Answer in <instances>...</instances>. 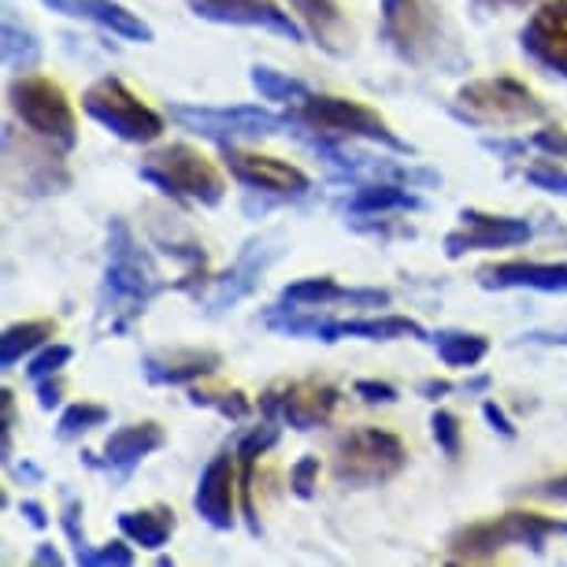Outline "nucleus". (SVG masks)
Segmentation results:
<instances>
[{"label": "nucleus", "mask_w": 567, "mask_h": 567, "mask_svg": "<svg viewBox=\"0 0 567 567\" xmlns=\"http://www.w3.org/2000/svg\"><path fill=\"white\" fill-rule=\"evenodd\" d=\"M167 290L145 245H137L134 230L123 219L109 223V264H104L101 308L112 319V334L131 330V323Z\"/></svg>", "instance_id": "f257e3e1"}, {"label": "nucleus", "mask_w": 567, "mask_h": 567, "mask_svg": "<svg viewBox=\"0 0 567 567\" xmlns=\"http://www.w3.org/2000/svg\"><path fill=\"white\" fill-rule=\"evenodd\" d=\"M549 538H567V519L542 516V512H505L497 519H478L460 527L449 538V556L460 564H483L512 545H527L530 553H545Z\"/></svg>", "instance_id": "f03ea898"}, {"label": "nucleus", "mask_w": 567, "mask_h": 567, "mask_svg": "<svg viewBox=\"0 0 567 567\" xmlns=\"http://www.w3.org/2000/svg\"><path fill=\"white\" fill-rule=\"evenodd\" d=\"M293 131L327 134V137H349V142H371L398 156H412V145L401 142L390 131V123L379 112L349 97H330V93H308L305 101L290 104Z\"/></svg>", "instance_id": "7ed1b4c3"}, {"label": "nucleus", "mask_w": 567, "mask_h": 567, "mask_svg": "<svg viewBox=\"0 0 567 567\" xmlns=\"http://www.w3.org/2000/svg\"><path fill=\"white\" fill-rule=\"evenodd\" d=\"M267 327L278 334L290 338H316V341H431L423 323H415L409 316H371V319H323L312 316V308H297L290 305H275L267 308Z\"/></svg>", "instance_id": "20e7f679"}, {"label": "nucleus", "mask_w": 567, "mask_h": 567, "mask_svg": "<svg viewBox=\"0 0 567 567\" xmlns=\"http://www.w3.org/2000/svg\"><path fill=\"white\" fill-rule=\"evenodd\" d=\"M148 186H156L159 194L189 200L200 208H216L227 197V178L212 164L205 153H197L194 145H164L156 153H148L137 167Z\"/></svg>", "instance_id": "39448f33"}, {"label": "nucleus", "mask_w": 567, "mask_h": 567, "mask_svg": "<svg viewBox=\"0 0 567 567\" xmlns=\"http://www.w3.org/2000/svg\"><path fill=\"white\" fill-rule=\"evenodd\" d=\"M409 464V449L398 434L379 431V426H357L334 442L330 475L349 489H368L398 478Z\"/></svg>", "instance_id": "423d86ee"}, {"label": "nucleus", "mask_w": 567, "mask_h": 567, "mask_svg": "<svg viewBox=\"0 0 567 567\" xmlns=\"http://www.w3.org/2000/svg\"><path fill=\"white\" fill-rule=\"evenodd\" d=\"M382 41L412 68L445 63L453 41L431 0H382Z\"/></svg>", "instance_id": "0eeeda50"}, {"label": "nucleus", "mask_w": 567, "mask_h": 567, "mask_svg": "<svg viewBox=\"0 0 567 567\" xmlns=\"http://www.w3.org/2000/svg\"><path fill=\"white\" fill-rule=\"evenodd\" d=\"M167 112L182 131L200 134L216 145H238V142H256V137L293 134L290 112L278 115V112L260 109V104H230V109H208V104H171Z\"/></svg>", "instance_id": "6e6552de"}, {"label": "nucleus", "mask_w": 567, "mask_h": 567, "mask_svg": "<svg viewBox=\"0 0 567 567\" xmlns=\"http://www.w3.org/2000/svg\"><path fill=\"white\" fill-rule=\"evenodd\" d=\"M8 109L19 115V123L30 134H38L41 142H52L63 153H71L79 145V120L68 101V93L60 90L52 79L41 74H23V79L8 82Z\"/></svg>", "instance_id": "1a4fd4ad"}, {"label": "nucleus", "mask_w": 567, "mask_h": 567, "mask_svg": "<svg viewBox=\"0 0 567 567\" xmlns=\"http://www.w3.org/2000/svg\"><path fill=\"white\" fill-rule=\"evenodd\" d=\"M456 115L475 126H523L538 123L549 115L545 101L534 97L519 79L497 74V79H475L460 85L456 93Z\"/></svg>", "instance_id": "9d476101"}, {"label": "nucleus", "mask_w": 567, "mask_h": 567, "mask_svg": "<svg viewBox=\"0 0 567 567\" xmlns=\"http://www.w3.org/2000/svg\"><path fill=\"white\" fill-rule=\"evenodd\" d=\"M82 112L126 145H148L164 134V115L153 112L123 79H97L82 93Z\"/></svg>", "instance_id": "9b49d317"}, {"label": "nucleus", "mask_w": 567, "mask_h": 567, "mask_svg": "<svg viewBox=\"0 0 567 567\" xmlns=\"http://www.w3.org/2000/svg\"><path fill=\"white\" fill-rule=\"evenodd\" d=\"M338 401H341V390L330 386V382H316V379L278 382V386L264 390L260 412L267 420H282L286 426H293V431L308 434V431H316V426L330 423Z\"/></svg>", "instance_id": "f8f14e48"}, {"label": "nucleus", "mask_w": 567, "mask_h": 567, "mask_svg": "<svg viewBox=\"0 0 567 567\" xmlns=\"http://www.w3.org/2000/svg\"><path fill=\"white\" fill-rule=\"evenodd\" d=\"M282 252H286V241H282V234H275V230L260 234V238H252V241H245L238 260H234L219 278H212V293L205 297V312L219 316V312H227V308H234L238 301H245V297L260 286V275Z\"/></svg>", "instance_id": "ddd939ff"}, {"label": "nucleus", "mask_w": 567, "mask_h": 567, "mask_svg": "<svg viewBox=\"0 0 567 567\" xmlns=\"http://www.w3.org/2000/svg\"><path fill=\"white\" fill-rule=\"evenodd\" d=\"M534 238V223L519 216H489V212L464 208L460 212V227L445 234V256L460 260L467 252H494L512 249Z\"/></svg>", "instance_id": "4468645a"}, {"label": "nucleus", "mask_w": 567, "mask_h": 567, "mask_svg": "<svg viewBox=\"0 0 567 567\" xmlns=\"http://www.w3.org/2000/svg\"><path fill=\"white\" fill-rule=\"evenodd\" d=\"M223 148V164L241 186L256 189V194H275V197H305L312 189V178L301 167L286 164L278 156L249 153L241 145H219Z\"/></svg>", "instance_id": "2eb2a0df"}, {"label": "nucleus", "mask_w": 567, "mask_h": 567, "mask_svg": "<svg viewBox=\"0 0 567 567\" xmlns=\"http://www.w3.org/2000/svg\"><path fill=\"white\" fill-rule=\"evenodd\" d=\"M189 12L223 27L267 30V34L297 41V45L305 41V27L290 12H282V4H275V0H189Z\"/></svg>", "instance_id": "dca6fc26"}, {"label": "nucleus", "mask_w": 567, "mask_h": 567, "mask_svg": "<svg viewBox=\"0 0 567 567\" xmlns=\"http://www.w3.org/2000/svg\"><path fill=\"white\" fill-rule=\"evenodd\" d=\"M519 49L542 71L567 79V0H542L519 30Z\"/></svg>", "instance_id": "f3484780"}, {"label": "nucleus", "mask_w": 567, "mask_h": 567, "mask_svg": "<svg viewBox=\"0 0 567 567\" xmlns=\"http://www.w3.org/2000/svg\"><path fill=\"white\" fill-rule=\"evenodd\" d=\"M234 497H238V456L219 453L200 471L194 508L212 530H234Z\"/></svg>", "instance_id": "a211bd4d"}, {"label": "nucleus", "mask_w": 567, "mask_h": 567, "mask_svg": "<svg viewBox=\"0 0 567 567\" xmlns=\"http://www.w3.org/2000/svg\"><path fill=\"white\" fill-rule=\"evenodd\" d=\"M164 442H167V434L159 423H131V426H120V431L109 434V442L101 449V460L93 453H82V456L90 467L112 471L115 478H126L145 456H153L156 449H164Z\"/></svg>", "instance_id": "6ab92c4d"}, {"label": "nucleus", "mask_w": 567, "mask_h": 567, "mask_svg": "<svg viewBox=\"0 0 567 567\" xmlns=\"http://www.w3.org/2000/svg\"><path fill=\"white\" fill-rule=\"evenodd\" d=\"M41 4L60 16H68V19H82V23L109 30V34L123 38V41H137V45L156 41L153 27H148L137 12H131L126 4H120V0H41Z\"/></svg>", "instance_id": "aec40b11"}, {"label": "nucleus", "mask_w": 567, "mask_h": 567, "mask_svg": "<svg viewBox=\"0 0 567 567\" xmlns=\"http://www.w3.org/2000/svg\"><path fill=\"white\" fill-rule=\"evenodd\" d=\"M286 305L297 308H330V305H349V308H390L386 290H368V286H341L330 275L297 278L282 290Z\"/></svg>", "instance_id": "412c9836"}, {"label": "nucleus", "mask_w": 567, "mask_h": 567, "mask_svg": "<svg viewBox=\"0 0 567 567\" xmlns=\"http://www.w3.org/2000/svg\"><path fill=\"white\" fill-rule=\"evenodd\" d=\"M478 286L486 290H538V293H567V264H538V260H501L478 267Z\"/></svg>", "instance_id": "4be33fe9"}, {"label": "nucleus", "mask_w": 567, "mask_h": 567, "mask_svg": "<svg viewBox=\"0 0 567 567\" xmlns=\"http://www.w3.org/2000/svg\"><path fill=\"white\" fill-rule=\"evenodd\" d=\"M142 368L153 386H194L197 379H208L223 368V357L212 349H167L148 352Z\"/></svg>", "instance_id": "5701e85b"}, {"label": "nucleus", "mask_w": 567, "mask_h": 567, "mask_svg": "<svg viewBox=\"0 0 567 567\" xmlns=\"http://www.w3.org/2000/svg\"><path fill=\"white\" fill-rule=\"evenodd\" d=\"M293 8L301 27L312 34V41L330 56H346L352 49V27L338 0H286Z\"/></svg>", "instance_id": "b1692460"}, {"label": "nucleus", "mask_w": 567, "mask_h": 567, "mask_svg": "<svg viewBox=\"0 0 567 567\" xmlns=\"http://www.w3.org/2000/svg\"><path fill=\"white\" fill-rule=\"evenodd\" d=\"M278 442V423L275 420H264L260 426H252V431H245L238 437V449H234V456H238V494H241V512L245 519H249V530L260 534V523H256V505H252V483H256V464H260V456L267 449H275Z\"/></svg>", "instance_id": "393cba45"}, {"label": "nucleus", "mask_w": 567, "mask_h": 567, "mask_svg": "<svg viewBox=\"0 0 567 567\" xmlns=\"http://www.w3.org/2000/svg\"><path fill=\"white\" fill-rule=\"evenodd\" d=\"M423 200L412 194L404 182H363L349 197L352 216H382V212H415Z\"/></svg>", "instance_id": "a878e982"}, {"label": "nucleus", "mask_w": 567, "mask_h": 567, "mask_svg": "<svg viewBox=\"0 0 567 567\" xmlns=\"http://www.w3.org/2000/svg\"><path fill=\"white\" fill-rule=\"evenodd\" d=\"M120 530L126 542L142 545V549H164L171 542V534H175V512L164 505L120 512Z\"/></svg>", "instance_id": "bb28decb"}, {"label": "nucleus", "mask_w": 567, "mask_h": 567, "mask_svg": "<svg viewBox=\"0 0 567 567\" xmlns=\"http://www.w3.org/2000/svg\"><path fill=\"white\" fill-rule=\"evenodd\" d=\"M56 334L52 319H27V323H12L0 338V368H16L19 360L30 357L34 349H41L45 341Z\"/></svg>", "instance_id": "cd10ccee"}, {"label": "nucleus", "mask_w": 567, "mask_h": 567, "mask_svg": "<svg viewBox=\"0 0 567 567\" xmlns=\"http://www.w3.org/2000/svg\"><path fill=\"white\" fill-rule=\"evenodd\" d=\"M431 341L445 368H478L489 352V341L483 334H467V330H437Z\"/></svg>", "instance_id": "c85d7f7f"}, {"label": "nucleus", "mask_w": 567, "mask_h": 567, "mask_svg": "<svg viewBox=\"0 0 567 567\" xmlns=\"http://www.w3.org/2000/svg\"><path fill=\"white\" fill-rule=\"evenodd\" d=\"M41 60V41L30 27H23L12 16V8H4V68L8 71H30Z\"/></svg>", "instance_id": "c756f323"}, {"label": "nucleus", "mask_w": 567, "mask_h": 567, "mask_svg": "<svg viewBox=\"0 0 567 567\" xmlns=\"http://www.w3.org/2000/svg\"><path fill=\"white\" fill-rule=\"evenodd\" d=\"M249 82H252V90L260 93L264 101H275V104H297V101H305L308 93H312L301 79H293V74H282V71H275V68H264V63H256L252 74H249Z\"/></svg>", "instance_id": "7c9ffc66"}, {"label": "nucleus", "mask_w": 567, "mask_h": 567, "mask_svg": "<svg viewBox=\"0 0 567 567\" xmlns=\"http://www.w3.org/2000/svg\"><path fill=\"white\" fill-rule=\"evenodd\" d=\"M189 404H194V409L219 412L223 420H230V423L249 420V412H252V401L245 398L241 390H200L197 382L189 386Z\"/></svg>", "instance_id": "2f4dec72"}, {"label": "nucleus", "mask_w": 567, "mask_h": 567, "mask_svg": "<svg viewBox=\"0 0 567 567\" xmlns=\"http://www.w3.org/2000/svg\"><path fill=\"white\" fill-rule=\"evenodd\" d=\"M104 423H109V409H104V404L74 401V404H68V409L60 412L56 437H60V442H74V437L90 434L93 426H104Z\"/></svg>", "instance_id": "473e14b6"}, {"label": "nucleus", "mask_w": 567, "mask_h": 567, "mask_svg": "<svg viewBox=\"0 0 567 567\" xmlns=\"http://www.w3.org/2000/svg\"><path fill=\"white\" fill-rule=\"evenodd\" d=\"M134 545V542H131ZM126 542H104V545H79L74 549V564L79 567H131L134 549Z\"/></svg>", "instance_id": "72a5a7b5"}, {"label": "nucleus", "mask_w": 567, "mask_h": 567, "mask_svg": "<svg viewBox=\"0 0 567 567\" xmlns=\"http://www.w3.org/2000/svg\"><path fill=\"white\" fill-rule=\"evenodd\" d=\"M431 434H434V442L437 449L449 456V460H456L460 456V449H464V431H460V420L453 412H445V409H437L431 415Z\"/></svg>", "instance_id": "f704fd0d"}, {"label": "nucleus", "mask_w": 567, "mask_h": 567, "mask_svg": "<svg viewBox=\"0 0 567 567\" xmlns=\"http://www.w3.org/2000/svg\"><path fill=\"white\" fill-rule=\"evenodd\" d=\"M71 360H74V349L56 341V346H45L34 360H30L27 374H30V382H41V379H49V374H60Z\"/></svg>", "instance_id": "c9c22d12"}, {"label": "nucleus", "mask_w": 567, "mask_h": 567, "mask_svg": "<svg viewBox=\"0 0 567 567\" xmlns=\"http://www.w3.org/2000/svg\"><path fill=\"white\" fill-rule=\"evenodd\" d=\"M319 486V456H301L290 471V489L301 501H312Z\"/></svg>", "instance_id": "e433bc0d"}, {"label": "nucleus", "mask_w": 567, "mask_h": 567, "mask_svg": "<svg viewBox=\"0 0 567 567\" xmlns=\"http://www.w3.org/2000/svg\"><path fill=\"white\" fill-rule=\"evenodd\" d=\"M523 178H527L530 186L545 189V194L567 197V171H564V167H553V164H534V167L523 171Z\"/></svg>", "instance_id": "4c0bfd02"}, {"label": "nucleus", "mask_w": 567, "mask_h": 567, "mask_svg": "<svg viewBox=\"0 0 567 567\" xmlns=\"http://www.w3.org/2000/svg\"><path fill=\"white\" fill-rule=\"evenodd\" d=\"M530 148H538L545 156H556V159H567V131L564 126H545L530 137Z\"/></svg>", "instance_id": "58836bf2"}, {"label": "nucleus", "mask_w": 567, "mask_h": 567, "mask_svg": "<svg viewBox=\"0 0 567 567\" xmlns=\"http://www.w3.org/2000/svg\"><path fill=\"white\" fill-rule=\"evenodd\" d=\"M357 398H363L368 404H393L401 398L398 386H390V382H374V379H360L357 386H352Z\"/></svg>", "instance_id": "ea45409f"}, {"label": "nucleus", "mask_w": 567, "mask_h": 567, "mask_svg": "<svg viewBox=\"0 0 567 567\" xmlns=\"http://www.w3.org/2000/svg\"><path fill=\"white\" fill-rule=\"evenodd\" d=\"M483 415H486V423L494 426V431L501 437H516V426H512V420L505 415V409H497V401H486L483 404Z\"/></svg>", "instance_id": "a19ab883"}, {"label": "nucleus", "mask_w": 567, "mask_h": 567, "mask_svg": "<svg viewBox=\"0 0 567 567\" xmlns=\"http://www.w3.org/2000/svg\"><path fill=\"white\" fill-rule=\"evenodd\" d=\"M34 386H38V404H41V409H56V404H60V379H56V374H49V379H41V382H34Z\"/></svg>", "instance_id": "79ce46f5"}, {"label": "nucleus", "mask_w": 567, "mask_h": 567, "mask_svg": "<svg viewBox=\"0 0 567 567\" xmlns=\"http://www.w3.org/2000/svg\"><path fill=\"white\" fill-rule=\"evenodd\" d=\"M530 494H534V497H545V501H560V505H567V475H556V478H549V483L534 486Z\"/></svg>", "instance_id": "37998d69"}, {"label": "nucleus", "mask_w": 567, "mask_h": 567, "mask_svg": "<svg viewBox=\"0 0 567 567\" xmlns=\"http://www.w3.org/2000/svg\"><path fill=\"white\" fill-rule=\"evenodd\" d=\"M19 512H23V516H27V523H30V527H34V530H45L49 527V512H45V505H41V501H19Z\"/></svg>", "instance_id": "c03bdc74"}, {"label": "nucleus", "mask_w": 567, "mask_h": 567, "mask_svg": "<svg viewBox=\"0 0 567 567\" xmlns=\"http://www.w3.org/2000/svg\"><path fill=\"white\" fill-rule=\"evenodd\" d=\"M4 460L12 456V423H16V401H12V390H4Z\"/></svg>", "instance_id": "a18cd8bd"}, {"label": "nucleus", "mask_w": 567, "mask_h": 567, "mask_svg": "<svg viewBox=\"0 0 567 567\" xmlns=\"http://www.w3.org/2000/svg\"><path fill=\"white\" fill-rule=\"evenodd\" d=\"M456 386L453 382H445V379H426V382H420V393L426 401H442V398H449Z\"/></svg>", "instance_id": "49530a36"}, {"label": "nucleus", "mask_w": 567, "mask_h": 567, "mask_svg": "<svg viewBox=\"0 0 567 567\" xmlns=\"http://www.w3.org/2000/svg\"><path fill=\"white\" fill-rule=\"evenodd\" d=\"M34 564H52V567H56V564H63V560H60V553L52 549V545H38Z\"/></svg>", "instance_id": "de8ad7c7"}, {"label": "nucleus", "mask_w": 567, "mask_h": 567, "mask_svg": "<svg viewBox=\"0 0 567 567\" xmlns=\"http://www.w3.org/2000/svg\"><path fill=\"white\" fill-rule=\"evenodd\" d=\"M478 4H486V8H527V4H534V0H478Z\"/></svg>", "instance_id": "09e8293b"}, {"label": "nucleus", "mask_w": 567, "mask_h": 567, "mask_svg": "<svg viewBox=\"0 0 567 567\" xmlns=\"http://www.w3.org/2000/svg\"><path fill=\"white\" fill-rule=\"evenodd\" d=\"M530 341H556V346H567V330L564 334H530Z\"/></svg>", "instance_id": "8fccbe9b"}]
</instances>
